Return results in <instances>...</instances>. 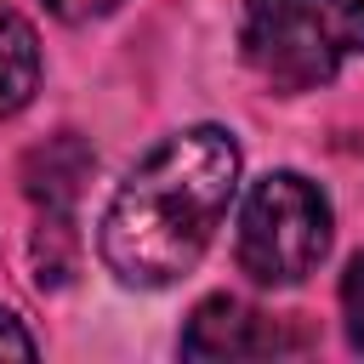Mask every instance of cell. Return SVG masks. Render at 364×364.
<instances>
[{
	"mask_svg": "<svg viewBox=\"0 0 364 364\" xmlns=\"http://www.w3.org/2000/svg\"><path fill=\"white\" fill-rule=\"evenodd\" d=\"M239 188V142L222 125L165 136L102 216V262L119 284L165 290L199 267Z\"/></svg>",
	"mask_w": 364,
	"mask_h": 364,
	"instance_id": "1",
	"label": "cell"
},
{
	"mask_svg": "<svg viewBox=\"0 0 364 364\" xmlns=\"http://www.w3.org/2000/svg\"><path fill=\"white\" fill-rule=\"evenodd\" d=\"M239 46L279 91L330 85L364 51V0H245Z\"/></svg>",
	"mask_w": 364,
	"mask_h": 364,
	"instance_id": "2",
	"label": "cell"
},
{
	"mask_svg": "<svg viewBox=\"0 0 364 364\" xmlns=\"http://www.w3.org/2000/svg\"><path fill=\"white\" fill-rule=\"evenodd\" d=\"M330 250V199L296 176L267 171L239 210V267L256 284H296Z\"/></svg>",
	"mask_w": 364,
	"mask_h": 364,
	"instance_id": "3",
	"label": "cell"
},
{
	"mask_svg": "<svg viewBox=\"0 0 364 364\" xmlns=\"http://www.w3.org/2000/svg\"><path fill=\"white\" fill-rule=\"evenodd\" d=\"M279 336L273 324L245 307L239 296H210L193 307L188 330H182V353L188 358H250V353H273Z\"/></svg>",
	"mask_w": 364,
	"mask_h": 364,
	"instance_id": "4",
	"label": "cell"
},
{
	"mask_svg": "<svg viewBox=\"0 0 364 364\" xmlns=\"http://www.w3.org/2000/svg\"><path fill=\"white\" fill-rule=\"evenodd\" d=\"M91 171H97V154L74 131H57V136H46V142H34L23 154V188H28V199L40 210H74Z\"/></svg>",
	"mask_w": 364,
	"mask_h": 364,
	"instance_id": "5",
	"label": "cell"
},
{
	"mask_svg": "<svg viewBox=\"0 0 364 364\" xmlns=\"http://www.w3.org/2000/svg\"><path fill=\"white\" fill-rule=\"evenodd\" d=\"M40 85V40H34V23L11 6H0V119L28 108Z\"/></svg>",
	"mask_w": 364,
	"mask_h": 364,
	"instance_id": "6",
	"label": "cell"
},
{
	"mask_svg": "<svg viewBox=\"0 0 364 364\" xmlns=\"http://www.w3.org/2000/svg\"><path fill=\"white\" fill-rule=\"evenodd\" d=\"M28 262H34V284L40 290H63L74 279V262H80V239L68 228V210H46L34 239H28Z\"/></svg>",
	"mask_w": 364,
	"mask_h": 364,
	"instance_id": "7",
	"label": "cell"
},
{
	"mask_svg": "<svg viewBox=\"0 0 364 364\" xmlns=\"http://www.w3.org/2000/svg\"><path fill=\"white\" fill-rule=\"evenodd\" d=\"M341 318H347V341L364 353V256L347 267L341 279Z\"/></svg>",
	"mask_w": 364,
	"mask_h": 364,
	"instance_id": "8",
	"label": "cell"
},
{
	"mask_svg": "<svg viewBox=\"0 0 364 364\" xmlns=\"http://www.w3.org/2000/svg\"><path fill=\"white\" fill-rule=\"evenodd\" d=\"M34 353H40V347H34V336L23 330V318L0 307V358H34Z\"/></svg>",
	"mask_w": 364,
	"mask_h": 364,
	"instance_id": "9",
	"label": "cell"
},
{
	"mask_svg": "<svg viewBox=\"0 0 364 364\" xmlns=\"http://www.w3.org/2000/svg\"><path fill=\"white\" fill-rule=\"evenodd\" d=\"M46 6H51L63 23H91V17H108L119 0H46Z\"/></svg>",
	"mask_w": 364,
	"mask_h": 364,
	"instance_id": "10",
	"label": "cell"
}]
</instances>
